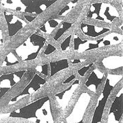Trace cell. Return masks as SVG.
Returning <instances> with one entry per match:
<instances>
[{
    "instance_id": "obj_25",
    "label": "cell",
    "mask_w": 123,
    "mask_h": 123,
    "mask_svg": "<svg viewBox=\"0 0 123 123\" xmlns=\"http://www.w3.org/2000/svg\"><path fill=\"white\" fill-rule=\"evenodd\" d=\"M75 79V75H72L71 76H70L67 79H66L64 81H63L62 82V85H64V84H68V83H70L71 82L73 79Z\"/></svg>"
},
{
    "instance_id": "obj_27",
    "label": "cell",
    "mask_w": 123,
    "mask_h": 123,
    "mask_svg": "<svg viewBox=\"0 0 123 123\" xmlns=\"http://www.w3.org/2000/svg\"><path fill=\"white\" fill-rule=\"evenodd\" d=\"M86 61V59H74V60H71V63L73 64H78V63H81L82 62Z\"/></svg>"
},
{
    "instance_id": "obj_23",
    "label": "cell",
    "mask_w": 123,
    "mask_h": 123,
    "mask_svg": "<svg viewBox=\"0 0 123 123\" xmlns=\"http://www.w3.org/2000/svg\"><path fill=\"white\" fill-rule=\"evenodd\" d=\"M94 65V62H92V63H90L88 64L87 66H85L81 68H79L77 70V72H78V74H79L81 77H84L85 75L86 74V73L88 72V70L92 67V66Z\"/></svg>"
},
{
    "instance_id": "obj_6",
    "label": "cell",
    "mask_w": 123,
    "mask_h": 123,
    "mask_svg": "<svg viewBox=\"0 0 123 123\" xmlns=\"http://www.w3.org/2000/svg\"><path fill=\"white\" fill-rule=\"evenodd\" d=\"M120 14L116 8L110 3L98 2L92 4L86 17L94 20L111 23L115 18H119Z\"/></svg>"
},
{
    "instance_id": "obj_5",
    "label": "cell",
    "mask_w": 123,
    "mask_h": 123,
    "mask_svg": "<svg viewBox=\"0 0 123 123\" xmlns=\"http://www.w3.org/2000/svg\"><path fill=\"white\" fill-rule=\"evenodd\" d=\"M46 42L47 39L43 36L33 33L14 51L23 62L34 60L38 56Z\"/></svg>"
},
{
    "instance_id": "obj_12",
    "label": "cell",
    "mask_w": 123,
    "mask_h": 123,
    "mask_svg": "<svg viewBox=\"0 0 123 123\" xmlns=\"http://www.w3.org/2000/svg\"><path fill=\"white\" fill-rule=\"evenodd\" d=\"M3 14L8 26L9 37H13L28 23L26 20L18 17L17 15L8 11H4Z\"/></svg>"
},
{
    "instance_id": "obj_2",
    "label": "cell",
    "mask_w": 123,
    "mask_h": 123,
    "mask_svg": "<svg viewBox=\"0 0 123 123\" xmlns=\"http://www.w3.org/2000/svg\"><path fill=\"white\" fill-rule=\"evenodd\" d=\"M55 2L56 0H1L0 5L14 11L38 15Z\"/></svg>"
},
{
    "instance_id": "obj_21",
    "label": "cell",
    "mask_w": 123,
    "mask_h": 123,
    "mask_svg": "<svg viewBox=\"0 0 123 123\" xmlns=\"http://www.w3.org/2000/svg\"><path fill=\"white\" fill-rule=\"evenodd\" d=\"M35 68L38 73L44 75V76H47V77L49 76L50 68H49V64H46L44 65H38L36 66Z\"/></svg>"
},
{
    "instance_id": "obj_24",
    "label": "cell",
    "mask_w": 123,
    "mask_h": 123,
    "mask_svg": "<svg viewBox=\"0 0 123 123\" xmlns=\"http://www.w3.org/2000/svg\"><path fill=\"white\" fill-rule=\"evenodd\" d=\"M56 51H57V49L55 48L53 45H52L51 44H48L45 51H44V54L46 55H48L49 54H51Z\"/></svg>"
},
{
    "instance_id": "obj_3",
    "label": "cell",
    "mask_w": 123,
    "mask_h": 123,
    "mask_svg": "<svg viewBox=\"0 0 123 123\" xmlns=\"http://www.w3.org/2000/svg\"><path fill=\"white\" fill-rule=\"evenodd\" d=\"M123 36L121 34L111 31L102 38L97 40H81L77 34L73 35L74 50L78 53H83L95 49L116 45L123 42Z\"/></svg>"
},
{
    "instance_id": "obj_16",
    "label": "cell",
    "mask_w": 123,
    "mask_h": 123,
    "mask_svg": "<svg viewBox=\"0 0 123 123\" xmlns=\"http://www.w3.org/2000/svg\"><path fill=\"white\" fill-rule=\"evenodd\" d=\"M49 65L50 68V77H53L58 72L67 69L69 67V64L67 59H62L59 61L49 62Z\"/></svg>"
},
{
    "instance_id": "obj_14",
    "label": "cell",
    "mask_w": 123,
    "mask_h": 123,
    "mask_svg": "<svg viewBox=\"0 0 123 123\" xmlns=\"http://www.w3.org/2000/svg\"><path fill=\"white\" fill-rule=\"evenodd\" d=\"M80 29L84 35L92 38H97L111 30L110 27L97 26L95 25L87 24L84 23L81 24Z\"/></svg>"
},
{
    "instance_id": "obj_1",
    "label": "cell",
    "mask_w": 123,
    "mask_h": 123,
    "mask_svg": "<svg viewBox=\"0 0 123 123\" xmlns=\"http://www.w3.org/2000/svg\"><path fill=\"white\" fill-rule=\"evenodd\" d=\"M4 118H22L33 123H54L51 98L42 97L19 109L2 113L0 120Z\"/></svg>"
},
{
    "instance_id": "obj_20",
    "label": "cell",
    "mask_w": 123,
    "mask_h": 123,
    "mask_svg": "<svg viewBox=\"0 0 123 123\" xmlns=\"http://www.w3.org/2000/svg\"><path fill=\"white\" fill-rule=\"evenodd\" d=\"M78 2H79L78 0H74V1H70L68 4H66V6H65L62 9L60 12H59L58 15L60 16V17H65V16H66V15L69 13L70 11H71V10L77 5Z\"/></svg>"
},
{
    "instance_id": "obj_10",
    "label": "cell",
    "mask_w": 123,
    "mask_h": 123,
    "mask_svg": "<svg viewBox=\"0 0 123 123\" xmlns=\"http://www.w3.org/2000/svg\"><path fill=\"white\" fill-rule=\"evenodd\" d=\"M123 115V88L116 95L109 110L107 123H120Z\"/></svg>"
},
{
    "instance_id": "obj_4",
    "label": "cell",
    "mask_w": 123,
    "mask_h": 123,
    "mask_svg": "<svg viewBox=\"0 0 123 123\" xmlns=\"http://www.w3.org/2000/svg\"><path fill=\"white\" fill-rule=\"evenodd\" d=\"M123 74L107 73L103 90L98 97L97 105L90 123H101L103 115L111 93L116 85L123 79Z\"/></svg>"
},
{
    "instance_id": "obj_9",
    "label": "cell",
    "mask_w": 123,
    "mask_h": 123,
    "mask_svg": "<svg viewBox=\"0 0 123 123\" xmlns=\"http://www.w3.org/2000/svg\"><path fill=\"white\" fill-rule=\"evenodd\" d=\"M26 72L27 70H18L0 76V99L21 80Z\"/></svg>"
},
{
    "instance_id": "obj_15",
    "label": "cell",
    "mask_w": 123,
    "mask_h": 123,
    "mask_svg": "<svg viewBox=\"0 0 123 123\" xmlns=\"http://www.w3.org/2000/svg\"><path fill=\"white\" fill-rule=\"evenodd\" d=\"M101 63L103 66L109 70H115L120 68H123V57L118 55H111L104 57Z\"/></svg>"
},
{
    "instance_id": "obj_18",
    "label": "cell",
    "mask_w": 123,
    "mask_h": 123,
    "mask_svg": "<svg viewBox=\"0 0 123 123\" xmlns=\"http://www.w3.org/2000/svg\"><path fill=\"white\" fill-rule=\"evenodd\" d=\"M19 63V60L17 57L14 55L12 51L9 52L4 57V60L2 62L1 67H5V66H10L17 64Z\"/></svg>"
},
{
    "instance_id": "obj_17",
    "label": "cell",
    "mask_w": 123,
    "mask_h": 123,
    "mask_svg": "<svg viewBox=\"0 0 123 123\" xmlns=\"http://www.w3.org/2000/svg\"><path fill=\"white\" fill-rule=\"evenodd\" d=\"M63 21V19L59 18H50L42 25L39 27V30L47 34H51L53 30L57 27L59 25H60Z\"/></svg>"
},
{
    "instance_id": "obj_8",
    "label": "cell",
    "mask_w": 123,
    "mask_h": 123,
    "mask_svg": "<svg viewBox=\"0 0 123 123\" xmlns=\"http://www.w3.org/2000/svg\"><path fill=\"white\" fill-rule=\"evenodd\" d=\"M46 83H47L46 79L40 77L38 74H34L30 82L27 85L26 87L23 89L22 92L17 96L14 97L12 98H11L9 101L8 105H13L14 103L22 100L25 97L32 95L35 92L38 91L40 88L46 84Z\"/></svg>"
},
{
    "instance_id": "obj_22",
    "label": "cell",
    "mask_w": 123,
    "mask_h": 123,
    "mask_svg": "<svg viewBox=\"0 0 123 123\" xmlns=\"http://www.w3.org/2000/svg\"><path fill=\"white\" fill-rule=\"evenodd\" d=\"M72 37H73V35H69L67 38H66V39L62 43L61 45H60V48H61L62 51H67L69 49V47H70V40H71Z\"/></svg>"
},
{
    "instance_id": "obj_26",
    "label": "cell",
    "mask_w": 123,
    "mask_h": 123,
    "mask_svg": "<svg viewBox=\"0 0 123 123\" xmlns=\"http://www.w3.org/2000/svg\"><path fill=\"white\" fill-rule=\"evenodd\" d=\"M24 17L26 19V21L28 23H30L31 21H33L34 19L36 18V17H31L29 15H26V14H24Z\"/></svg>"
},
{
    "instance_id": "obj_7",
    "label": "cell",
    "mask_w": 123,
    "mask_h": 123,
    "mask_svg": "<svg viewBox=\"0 0 123 123\" xmlns=\"http://www.w3.org/2000/svg\"><path fill=\"white\" fill-rule=\"evenodd\" d=\"M92 97L87 92H82L76 101L70 114L66 117V123H84L86 111L90 103Z\"/></svg>"
},
{
    "instance_id": "obj_29",
    "label": "cell",
    "mask_w": 123,
    "mask_h": 123,
    "mask_svg": "<svg viewBox=\"0 0 123 123\" xmlns=\"http://www.w3.org/2000/svg\"><path fill=\"white\" fill-rule=\"evenodd\" d=\"M60 123H64V122H63V121H62V122Z\"/></svg>"
},
{
    "instance_id": "obj_30",
    "label": "cell",
    "mask_w": 123,
    "mask_h": 123,
    "mask_svg": "<svg viewBox=\"0 0 123 123\" xmlns=\"http://www.w3.org/2000/svg\"><path fill=\"white\" fill-rule=\"evenodd\" d=\"M0 62H1V60H0Z\"/></svg>"
},
{
    "instance_id": "obj_11",
    "label": "cell",
    "mask_w": 123,
    "mask_h": 123,
    "mask_svg": "<svg viewBox=\"0 0 123 123\" xmlns=\"http://www.w3.org/2000/svg\"><path fill=\"white\" fill-rule=\"evenodd\" d=\"M80 84V80L78 79H73L71 81L70 85L66 90L57 93L55 95V98L57 103L63 111H65L66 108L69 105L70 100L73 97L75 91L78 88Z\"/></svg>"
},
{
    "instance_id": "obj_13",
    "label": "cell",
    "mask_w": 123,
    "mask_h": 123,
    "mask_svg": "<svg viewBox=\"0 0 123 123\" xmlns=\"http://www.w3.org/2000/svg\"><path fill=\"white\" fill-rule=\"evenodd\" d=\"M105 77V73L98 68L93 69L85 83V86L91 92L96 93L98 86L101 84L103 79Z\"/></svg>"
},
{
    "instance_id": "obj_19",
    "label": "cell",
    "mask_w": 123,
    "mask_h": 123,
    "mask_svg": "<svg viewBox=\"0 0 123 123\" xmlns=\"http://www.w3.org/2000/svg\"><path fill=\"white\" fill-rule=\"evenodd\" d=\"M74 25V23H69L66 22V21H62L60 23V27L58 29L57 33L55 34V35L53 38V40L55 41H57L58 39L61 37L63 35L66 31L68 30V29H70L71 27H73V25Z\"/></svg>"
},
{
    "instance_id": "obj_28",
    "label": "cell",
    "mask_w": 123,
    "mask_h": 123,
    "mask_svg": "<svg viewBox=\"0 0 123 123\" xmlns=\"http://www.w3.org/2000/svg\"><path fill=\"white\" fill-rule=\"evenodd\" d=\"M4 43V36H3V31L0 25V46Z\"/></svg>"
}]
</instances>
